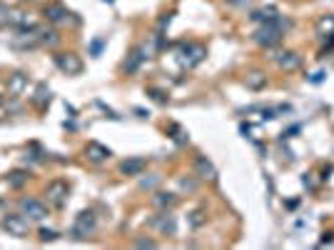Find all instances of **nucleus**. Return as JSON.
Listing matches in <instances>:
<instances>
[{"instance_id": "1", "label": "nucleus", "mask_w": 334, "mask_h": 250, "mask_svg": "<svg viewBox=\"0 0 334 250\" xmlns=\"http://www.w3.org/2000/svg\"><path fill=\"white\" fill-rule=\"evenodd\" d=\"M3 230H8V235H15V238H25L30 230V218L20 213H10L3 218Z\"/></svg>"}, {"instance_id": "2", "label": "nucleus", "mask_w": 334, "mask_h": 250, "mask_svg": "<svg viewBox=\"0 0 334 250\" xmlns=\"http://www.w3.org/2000/svg\"><path fill=\"white\" fill-rule=\"evenodd\" d=\"M255 40L260 43V45H267V48H272V45H277L279 40H282V30H279V18L269 20L264 28H260L257 33H255Z\"/></svg>"}, {"instance_id": "3", "label": "nucleus", "mask_w": 334, "mask_h": 250, "mask_svg": "<svg viewBox=\"0 0 334 250\" xmlns=\"http://www.w3.org/2000/svg\"><path fill=\"white\" fill-rule=\"evenodd\" d=\"M68 193H70V188H68L65 180H53V183H48V188H45V198H48L50 205L62 208L65 200H68Z\"/></svg>"}, {"instance_id": "4", "label": "nucleus", "mask_w": 334, "mask_h": 250, "mask_svg": "<svg viewBox=\"0 0 334 250\" xmlns=\"http://www.w3.org/2000/svg\"><path fill=\"white\" fill-rule=\"evenodd\" d=\"M95 228H97V223H95V215L93 213H80L77 215V220H75L73 225V235L75 238H88V235H93Z\"/></svg>"}, {"instance_id": "5", "label": "nucleus", "mask_w": 334, "mask_h": 250, "mask_svg": "<svg viewBox=\"0 0 334 250\" xmlns=\"http://www.w3.org/2000/svg\"><path fill=\"white\" fill-rule=\"evenodd\" d=\"M55 63H57V68L62 73H68V75H77L82 70V60L77 58L75 53H60L55 58Z\"/></svg>"}, {"instance_id": "6", "label": "nucleus", "mask_w": 334, "mask_h": 250, "mask_svg": "<svg viewBox=\"0 0 334 250\" xmlns=\"http://www.w3.org/2000/svg\"><path fill=\"white\" fill-rule=\"evenodd\" d=\"M20 210L25 213L30 220H43V218L48 215V208H45L40 200H35V198H23V200H20Z\"/></svg>"}, {"instance_id": "7", "label": "nucleus", "mask_w": 334, "mask_h": 250, "mask_svg": "<svg viewBox=\"0 0 334 250\" xmlns=\"http://www.w3.org/2000/svg\"><path fill=\"white\" fill-rule=\"evenodd\" d=\"M195 170H197V175L202 178V180H217V170H215V165L204 158V155H200L197 160H195Z\"/></svg>"}, {"instance_id": "8", "label": "nucleus", "mask_w": 334, "mask_h": 250, "mask_svg": "<svg viewBox=\"0 0 334 250\" xmlns=\"http://www.w3.org/2000/svg\"><path fill=\"white\" fill-rule=\"evenodd\" d=\"M85 153H88V158H90V160H95V163H102V160H108V158H110V148H105V145H100V143H88Z\"/></svg>"}, {"instance_id": "9", "label": "nucleus", "mask_w": 334, "mask_h": 250, "mask_svg": "<svg viewBox=\"0 0 334 250\" xmlns=\"http://www.w3.org/2000/svg\"><path fill=\"white\" fill-rule=\"evenodd\" d=\"M145 158H130V160H125L122 165H120V170L125 175H142V170H145Z\"/></svg>"}, {"instance_id": "10", "label": "nucleus", "mask_w": 334, "mask_h": 250, "mask_svg": "<svg viewBox=\"0 0 334 250\" xmlns=\"http://www.w3.org/2000/svg\"><path fill=\"white\" fill-rule=\"evenodd\" d=\"M25 88H28V75H25V73H15V75H10V80H8V90H10V95H20Z\"/></svg>"}, {"instance_id": "11", "label": "nucleus", "mask_w": 334, "mask_h": 250, "mask_svg": "<svg viewBox=\"0 0 334 250\" xmlns=\"http://www.w3.org/2000/svg\"><path fill=\"white\" fill-rule=\"evenodd\" d=\"M152 225H155V228H160L162 233H170V235H172V233H175V218H172L170 213H162L160 218H155V220H152Z\"/></svg>"}, {"instance_id": "12", "label": "nucleus", "mask_w": 334, "mask_h": 250, "mask_svg": "<svg viewBox=\"0 0 334 250\" xmlns=\"http://www.w3.org/2000/svg\"><path fill=\"white\" fill-rule=\"evenodd\" d=\"M244 83H247V88H252V90H260L267 85V75L260 73V70H255V73H249V75L244 78Z\"/></svg>"}, {"instance_id": "13", "label": "nucleus", "mask_w": 334, "mask_h": 250, "mask_svg": "<svg viewBox=\"0 0 334 250\" xmlns=\"http://www.w3.org/2000/svg\"><path fill=\"white\" fill-rule=\"evenodd\" d=\"M299 55L297 53H282V58H279V65L284 68V70H297L299 68Z\"/></svg>"}, {"instance_id": "14", "label": "nucleus", "mask_w": 334, "mask_h": 250, "mask_svg": "<svg viewBox=\"0 0 334 250\" xmlns=\"http://www.w3.org/2000/svg\"><path fill=\"white\" fill-rule=\"evenodd\" d=\"M145 60V53L137 48V50H132V55H130V60L125 63V73H135L137 68H140V63Z\"/></svg>"}, {"instance_id": "15", "label": "nucleus", "mask_w": 334, "mask_h": 250, "mask_svg": "<svg viewBox=\"0 0 334 250\" xmlns=\"http://www.w3.org/2000/svg\"><path fill=\"white\" fill-rule=\"evenodd\" d=\"M177 203V198L172 195V193H157V198H155V205L157 208H170V205H175Z\"/></svg>"}, {"instance_id": "16", "label": "nucleus", "mask_w": 334, "mask_h": 250, "mask_svg": "<svg viewBox=\"0 0 334 250\" xmlns=\"http://www.w3.org/2000/svg\"><path fill=\"white\" fill-rule=\"evenodd\" d=\"M317 30H319V35H324V30L332 35L334 33V18L332 15H324V18L319 20V23H317Z\"/></svg>"}, {"instance_id": "17", "label": "nucleus", "mask_w": 334, "mask_h": 250, "mask_svg": "<svg viewBox=\"0 0 334 250\" xmlns=\"http://www.w3.org/2000/svg\"><path fill=\"white\" fill-rule=\"evenodd\" d=\"M45 15L53 20V23H60V20H65V15H68V13H65L62 8H57V5H50V8L45 10Z\"/></svg>"}, {"instance_id": "18", "label": "nucleus", "mask_w": 334, "mask_h": 250, "mask_svg": "<svg viewBox=\"0 0 334 250\" xmlns=\"http://www.w3.org/2000/svg\"><path fill=\"white\" fill-rule=\"evenodd\" d=\"M45 103H50V90H45V88H37V98H35V105L37 108H43Z\"/></svg>"}, {"instance_id": "19", "label": "nucleus", "mask_w": 334, "mask_h": 250, "mask_svg": "<svg viewBox=\"0 0 334 250\" xmlns=\"http://www.w3.org/2000/svg\"><path fill=\"white\" fill-rule=\"evenodd\" d=\"M25 180H28V175H25V173H20V170H15V173L10 175V185H13V188H18V185H23Z\"/></svg>"}, {"instance_id": "20", "label": "nucleus", "mask_w": 334, "mask_h": 250, "mask_svg": "<svg viewBox=\"0 0 334 250\" xmlns=\"http://www.w3.org/2000/svg\"><path fill=\"white\" fill-rule=\"evenodd\" d=\"M170 130H172V133H175V135H172V138H175V140H177V143H187V138H182V135H185V133H182V128H180V125H172V128H170Z\"/></svg>"}, {"instance_id": "21", "label": "nucleus", "mask_w": 334, "mask_h": 250, "mask_svg": "<svg viewBox=\"0 0 334 250\" xmlns=\"http://www.w3.org/2000/svg\"><path fill=\"white\" fill-rule=\"evenodd\" d=\"M40 238H43V240H55L57 233L55 230H45V228H43V230H40Z\"/></svg>"}, {"instance_id": "22", "label": "nucleus", "mask_w": 334, "mask_h": 250, "mask_svg": "<svg viewBox=\"0 0 334 250\" xmlns=\"http://www.w3.org/2000/svg\"><path fill=\"white\" fill-rule=\"evenodd\" d=\"M157 185V178H145L142 180V188H155Z\"/></svg>"}, {"instance_id": "23", "label": "nucleus", "mask_w": 334, "mask_h": 250, "mask_svg": "<svg viewBox=\"0 0 334 250\" xmlns=\"http://www.w3.org/2000/svg\"><path fill=\"white\" fill-rule=\"evenodd\" d=\"M100 48H102V40H95V43H93V55H97V53H100Z\"/></svg>"}, {"instance_id": "24", "label": "nucleus", "mask_w": 334, "mask_h": 250, "mask_svg": "<svg viewBox=\"0 0 334 250\" xmlns=\"http://www.w3.org/2000/svg\"><path fill=\"white\" fill-rule=\"evenodd\" d=\"M137 245H142V248H145V245H148V248H155V243H152V240H137Z\"/></svg>"}, {"instance_id": "25", "label": "nucleus", "mask_w": 334, "mask_h": 250, "mask_svg": "<svg viewBox=\"0 0 334 250\" xmlns=\"http://www.w3.org/2000/svg\"><path fill=\"white\" fill-rule=\"evenodd\" d=\"M0 108H3V100H0Z\"/></svg>"}]
</instances>
